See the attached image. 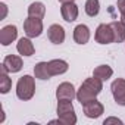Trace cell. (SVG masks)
Returning <instances> with one entry per match:
<instances>
[{"label": "cell", "instance_id": "1", "mask_svg": "<svg viewBox=\"0 0 125 125\" xmlns=\"http://www.w3.org/2000/svg\"><path fill=\"white\" fill-rule=\"evenodd\" d=\"M103 90V81L96 78V77H90L85 78L83 81V84L80 85V88L77 90V100L81 104H85L90 100H94Z\"/></svg>", "mask_w": 125, "mask_h": 125}, {"label": "cell", "instance_id": "2", "mask_svg": "<svg viewBox=\"0 0 125 125\" xmlns=\"http://www.w3.org/2000/svg\"><path fill=\"white\" fill-rule=\"evenodd\" d=\"M35 94V80L31 75H22L16 83V97L22 102H28Z\"/></svg>", "mask_w": 125, "mask_h": 125}, {"label": "cell", "instance_id": "3", "mask_svg": "<svg viewBox=\"0 0 125 125\" xmlns=\"http://www.w3.org/2000/svg\"><path fill=\"white\" fill-rule=\"evenodd\" d=\"M57 118L63 125H75L77 124V113L72 104V100H57V107H56Z\"/></svg>", "mask_w": 125, "mask_h": 125}, {"label": "cell", "instance_id": "4", "mask_svg": "<svg viewBox=\"0 0 125 125\" xmlns=\"http://www.w3.org/2000/svg\"><path fill=\"white\" fill-rule=\"evenodd\" d=\"M24 31H25V35L30 37V38L40 37L43 34V21L38 19V18L28 16L24 21Z\"/></svg>", "mask_w": 125, "mask_h": 125}, {"label": "cell", "instance_id": "5", "mask_svg": "<svg viewBox=\"0 0 125 125\" xmlns=\"http://www.w3.org/2000/svg\"><path fill=\"white\" fill-rule=\"evenodd\" d=\"M24 66V62H22V57L21 56H16V54H8L5 59H3V63H2V71L3 72H8V74H16L22 69Z\"/></svg>", "mask_w": 125, "mask_h": 125}, {"label": "cell", "instance_id": "6", "mask_svg": "<svg viewBox=\"0 0 125 125\" xmlns=\"http://www.w3.org/2000/svg\"><path fill=\"white\" fill-rule=\"evenodd\" d=\"M94 40L99 44H110V43H113V30H112L110 24H100L96 28Z\"/></svg>", "mask_w": 125, "mask_h": 125}, {"label": "cell", "instance_id": "7", "mask_svg": "<svg viewBox=\"0 0 125 125\" xmlns=\"http://www.w3.org/2000/svg\"><path fill=\"white\" fill-rule=\"evenodd\" d=\"M83 112H84V115L87 118L97 119V118H100L104 113V106L97 99H94V100H90L85 104H83Z\"/></svg>", "mask_w": 125, "mask_h": 125}, {"label": "cell", "instance_id": "8", "mask_svg": "<svg viewBox=\"0 0 125 125\" xmlns=\"http://www.w3.org/2000/svg\"><path fill=\"white\" fill-rule=\"evenodd\" d=\"M56 99L57 100H74L77 99V90L72 83H60L56 88Z\"/></svg>", "mask_w": 125, "mask_h": 125}, {"label": "cell", "instance_id": "9", "mask_svg": "<svg viewBox=\"0 0 125 125\" xmlns=\"http://www.w3.org/2000/svg\"><path fill=\"white\" fill-rule=\"evenodd\" d=\"M110 90H112V96H113L115 103L119 106H125V80L116 78L112 83Z\"/></svg>", "mask_w": 125, "mask_h": 125}, {"label": "cell", "instance_id": "10", "mask_svg": "<svg viewBox=\"0 0 125 125\" xmlns=\"http://www.w3.org/2000/svg\"><path fill=\"white\" fill-rule=\"evenodd\" d=\"M65 37H66L65 28L62 27V25L53 24V25L49 27V30H47V38L50 40V43H53V44H62V43L65 41Z\"/></svg>", "mask_w": 125, "mask_h": 125}, {"label": "cell", "instance_id": "11", "mask_svg": "<svg viewBox=\"0 0 125 125\" xmlns=\"http://www.w3.org/2000/svg\"><path fill=\"white\" fill-rule=\"evenodd\" d=\"M18 38V28L16 25H6L0 30V44L2 46H9Z\"/></svg>", "mask_w": 125, "mask_h": 125}, {"label": "cell", "instance_id": "12", "mask_svg": "<svg viewBox=\"0 0 125 125\" xmlns=\"http://www.w3.org/2000/svg\"><path fill=\"white\" fill-rule=\"evenodd\" d=\"M78 13H80V10H78V6L75 5V2H72V3H62L60 15H62V18H63V21L74 22V21H77Z\"/></svg>", "mask_w": 125, "mask_h": 125}, {"label": "cell", "instance_id": "13", "mask_svg": "<svg viewBox=\"0 0 125 125\" xmlns=\"http://www.w3.org/2000/svg\"><path fill=\"white\" fill-rule=\"evenodd\" d=\"M68 69H69V65L63 59H52V60H49V71H50L52 77L62 75V74L68 72Z\"/></svg>", "mask_w": 125, "mask_h": 125}, {"label": "cell", "instance_id": "14", "mask_svg": "<svg viewBox=\"0 0 125 125\" xmlns=\"http://www.w3.org/2000/svg\"><path fill=\"white\" fill-rule=\"evenodd\" d=\"M90 28L85 24H80L74 28V41L77 44H87L90 40Z\"/></svg>", "mask_w": 125, "mask_h": 125}, {"label": "cell", "instance_id": "15", "mask_svg": "<svg viewBox=\"0 0 125 125\" xmlns=\"http://www.w3.org/2000/svg\"><path fill=\"white\" fill-rule=\"evenodd\" d=\"M16 50L21 56H32L35 53V47L30 37H22L16 43Z\"/></svg>", "mask_w": 125, "mask_h": 125}, {"label": "cell", "instance_id": "16", "mask_svg": "<svg viewBox=\"0 0 125 125\" xmlns=\"http://www.w3.org/2000/svg\"><path fill=\"white\" fill-rule=\"evenodd\" d=\"M34 77L38 78V80H50L52 78V74L49 71V62H38L34 66Z\"/></svg>", "mask_w": 125, "mask_h": 125}, {"label": "cell", "instance_id": "17", "mask_svg": "<svg viewBox=\"0 0 125 125\" xmlns=\"http://www.w3.org/2000/svg\"><path fill=\"white\" fill-rule=\"evenodd\" d=\"M110 27L113 30V43H124L125 41V25L121 21L110 22Z\"/></svg>", "mask_w": 125, "mask_h": 125}, {"label": "cell", "instance_id": "18", "mask_svg": "<svg viewBox=\"0 0 125 125\" xmlns=\"http://www.w3.org/2000/svg\"><path fill=\"white\" fill-rule=\"evenodd\" d=\"M28 16H32V18H38V19H43L44 15H46V6L44 3L41 2H32L30 6H28Z\"/></svg>", "mask_w": 125, "mask_h": 125}, {"label": "cell", "instance_id": "19", "mask_svg": "<svg viewBox=\"0 0 125 125\" xmlns=\"http://www.w3.org/2000/svg\"><path fill=\"white\" fill-rule=\"evenodd\" d=\"M112 75H113V69H112L109 65H99V66H96L94 71H93V77L102 80L103 83L107 81L109 78H112Z\"/></svg>", "mask_w": 125, "mask_h": 125}, {"label": "cell", "instance_id": "20", "mask_svg": "<svg viewBox=\"0 0 125 125\" xmlns=\"http://www.w3.org/2000/svg\"><path fill=\"white\" fill-rule=\"evenodd\" d=\"M84 10H85V13L90 18L97 16L99 12H100V2H99V0H87L85 6H84Z\"/></svg>", "mask_w": 125, "mask_h": 125}, {"label": "cell", "instance_id": "21", "mask_svg": "<svg viewBox=\"0 0 125 125\" xmlns=\"http://www.w3.org/2000/svg\"><path fill=\"white\" fill-rule=\"evenodd\" d=\"M12 88V80L9 78L8 72H3L0 74V93L2 94H8Z\"/></svg>", "mask_w": 125, "mask_h": 125}, {"label": "cell", "instance_id": "22", "mask_svg": "<svg viewBox=\"0 0 125 125\" xmlns=\"http://www.w3.org/2000/svg\"><path fill=\"white\" fill-rule=\"evenodd\" d=\"M103 124H104V125H109V124H119V125H122L124 122H122L121 119H118V118H113V116H110V118H106Z\"/></svg>", "mask_w": 125, "mask_h": 125}, {"label": "cell", "instance_id": "23", "mask_svg": "<svg viewBox=\"0 0 125 125\" xmlns=\"http://www.w3.org/2000/svg\"><path fill=\"white\" fill-rule=\"evenodd\" d=\"M116 8H118V10L121 13H124L125 12V0H118V2H116Z\"/></svg>", "mask_w": 125, "mask_h": 125}, {"label": "cell", "instance_id": "24", "mask_svg": "<svg viewBox=\"0 0 125 125\" xmlns=\"http://www.w3.org/2000/svg\"><path fill=\"white\" fill-rule=\"evenodd\" d=\"M0 9H2V19H5L6 18V15H8V6L5 5V3H0Z\"/></svg>", "mask_w": 125, "mask_h": 125}, {"label": "cell", "instance_id": "25", "mask_svg": "<svg viewBox=\"0 0 125 125\" xmlns=\"http://www.w3.org/2000/svg\"><path fill=\"white\" fill-rule=\"evenodd\" d=\"M121 22L125 25V12H124V13H121Z\"/></svg>", "mask_w": 125, "mask_h": 125}, {"label": "cell", "instance_id": "26", "mask_svg": "<svg viewBox=\"0 0 125 125\" xmlns=\"http://www.w3.org/2000/svg\"><path fill=\"white\" fill-rule=\"evenodd\" d=\"M60 3H72V2H75V0H59Z\"/></svg>", "mask_w": 125, "mask_h": 125}]
</instances>
